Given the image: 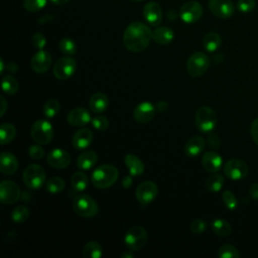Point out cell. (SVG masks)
<instances>
[{
	"label": "cell",
	"instance_id": "obj_45",
	"mask_svg": "<svg viewBox=\"0 0 258 258\" xmlns=\"http://www.w3.org/2000/svg\"><path fill=\"white\" fill-rule=\"evenodd\" d=\"M28 154L33 159H40L44 156V149L40 144H34L28 148Z\"/></svg>",
	"mask_w": 258,
	"mask_h": 258
},
{
	"label": "cell",
	"instance_id": "obj_30",
	"mask_svg": "<svg viewBox=\"0 0 258 258\" xmlns=\"http://www.w3.org/2000/svg\"><path fill=\"white\" fill-rule=\"evenodd\" d=\"M103 255L102 246L96 241L86 243L83 248V256L85 258H100Z\"/></svg>",
	"mask_w": 258,
	"mask_h": 258
},
{
	"label": "cell",
	"instance_id": "obj_46",
	"mask_svg": "<svg viewBox=\"0 0 258 258\" xmlns=\"http://www.w3.org/2000/svg\"><path fill=\"white\" fill-rule=\"evenodd\" d=\"M31 41H32V44L37 48V49H42L44 48V46L46 45V38L45 36L40 33V32H36L32 38H31Z\"/></svg>",
	"mask_w": 258,
	"mask_h": 258
},
{
	"label": "cell",
	"instance_id": "obj_39",
	"mask_svg": "<svg viewBox=\"0 0 258 258\" xmlns=\"http://www.w3.org/2000/svg\"><path fill=\"white\" fill-rule=\"evenodd\" d=\"M59 49L67 55H73L77 51V45L72 38L64 37L59 41Z\"/></svg>",
	"mask_w": 258,
	"mask_h": 258
},
{
	"label": "cell",
	"instance_id": "obj_27",
	"mask_svg": "<svg viewBox=\"0 0 258 258\" xmlns=\"http://www.w3.org/2000/svg\"><path fill=\"white\" fill-rule=\"evenodd\" d=\"M98 160V155L93 150L82 152L77 159V166L83 170H89L95 166Z\"/></svg>",
	"mask_w": 258,
	"mask_h": 258
},
{
	"label": "cell",
	"instance_id": "obj_32",
	"mask_svg": "<svg viewBox=\"0 0 258 258\" xmlns=\"http://www.w3.org/2000/svg\"><path fill=\"white\" fill-rule=\"evenodd\" d=\"M72 186L76 191H83L86 189L88 185V176L86 173L82 171H77L73 174L72 179Z\"/></svg>",
	"mask_w": 258,
	"mask_h": 258
},
{
	"label": "cell",
	"instance_id": "obj_28",
	"mask_svg": "<svg viewBox=\"0 0 258 258\" xmlns=\"http://www.w3.org/2000/svg\"><path fill=\"white\" fill-rule=\"evenodd\" d=\"M211 228L212 231L219 237H228L231 235L232 232V227L230 223L220 218H217L212 221Z\"/></svg>",
	"mask_w": 258,
	"mask_h": 258
},
{
	"label": "cell",
	"instance_id": "obj_8",
	"mask_svg": "<svg viewBox=\"0 0 258 258\" xmlns=\"http://www.w3.org/2000/svg\"><path fill=\"white\" fill-rule=\"evenodd\" d=\"M210 57L201 51L192 53L186 62V70L189 76L197 78L204 75L210 67Z\"/></svg>",
	"mask_w": 258,
	"mask_h": 258
},
{
	"label": "cell",
	"instance_id": "obj_42",
	"mask_svg": "<svg viewBox=\"0 0 258 258\" xmlns=\"http://www.w3.org/2000/svg\"><path fill=\"white\" fill-rule=\"evenodd\" d=\"M92 126L100 131H104L106 129H108L109 127V121L108 118L103 116V115H97L92 119Z\"/></svg>",
	"mask_w": 258,
	"mask_h": 258
},
{
	"label": "cell",
	"instance_id": "obj_18",
	"mask_svg": "<svg viewBox=\"0 0 258 258\" xmlns=\"http://www.w3.org/2000/svg\"><path fill=\"white\" fill-rule=\"evenodd\" d=\"M155 110L156 108L150 102H141L135 107L133 117L139 123H147L154 117Z\"/></svg>",
	"mask_w": 258,
	"mask_h": 258
},
{
	"label": "cell",
	"instance_id": "obj_4",
	"mask_svg": "<svg viewBox=\"0 0 258 258\" xmlns=\"http://www.w3.org/2000/svg\"><path fill=\"white\" fill-rule=\"evenodd\" d=\"M74 212L83 218H93L99 212V207L95 200L88 195H79L73 202Z\"/></svg>",
	"mask_w": 258,
	"mask_h": 258
},
{
	"label": "cell",
	"instance_id": "obj_20",
	"mask_svg": "<svg viewBox=\"0 0 258 258\" xmlns=\"http://www.w3.org/2000/svg\"><path fill=\"white\" fill-rule=\"evenodd\" d=\"M223 159L219 153L215 151H208L204 153L202 157V165L204 168L211 173L218 172L222 167Z\"/></svg>",
	"mask_w": 258,
	"mask_h": 258
},
{
	"label": "cell",
	"instance_id": "obj_40",
	"mask_svg": "<svg viewBox=\"0 0 258 258\" xmlns=\"http://www.w3.org/2000/svg\"><path fill=\"white\" fill-rule=\"evenodd\" d=\"M222 200L226 208L230 211H234L238 207V200L231 190H225L222 194Z\"/></svg>",
	"mask_w": 258,
	"mask_h": 258
},
{
	"label": "cell",
	"instance_id": "obj_56",
	"mask_svg": "<svg viewBox=\"0 0 258 258\" xmlns=\"http://www.w3.org/2000/svg\"><path fill=\"white\" fill-rule=\"evenodd\" d=\"M4 68H5L4 60H3V58H1V59H0V74H3V73H4Z\"/></svg>",
	"mask_w": 258,
	"mask_h": 258
},
{
	"label": "cell",
	"instance_id": "obj_5",
	"mask_svg": "<svg viewBox=\"0 0 258 258\" xmlns=\"http://www.w3.org/2000/svg\"><path fill=\"white\" fill-rule=\"evenodd\" d=\"M45 171L38 164H30L23 171V182L31 189L40 188L45 183Z\"/></svg>",
	"mask_w": 258,
	"mask_h": 258
},
{
	"label": "cell",
	"instance_id": "obj_47",
	"mask_svg": "<svg viewBox=\"0 0 258 258\" xmlns=\"http://www.w3.org/2000/svg\"><path fill=\"white\" fill-rule=\"evenodd\" d=\"M250 133L253 141L258 145V118L253 120L250 127Z\"/></svg>",
	"mask_w": 258,
	"mask_h": 258
},
{
	"label": "cell",
	"instance_id": "obj_22",
	"mask_svg": "<svg viewBox=\"0 0 258 258\" xmlns=\"http://www.w3.org/2000/svg\"><path fill=\"white\" fill-rule=\"evenodd\" d=\"M18 168L17 158L11 153L4 151L0 157V171L3 174H13Z\"/></svg>",
	"mask_w": 258,
	"mask_h": 258
},
{
	"label": "cell",
	"instance_id": "obj_33",
	"mask_svg": "<svg viewBox=\"0 0 258 258\" xmlns=\"http://www.w3.org/2000/svg\"><path fill=\"white\" fill-rule=\"evenodd\" d=\"M224 184V177L219 173H213L207 180H206V188L211 192H217L221 190Z\"/></svg>",
	"mask_w": 258,
	"mask_h": 258
},
{
	"label": "cell",
	"instance_id": "obj_6",
	"mask_svg": "<svg viewBox=\"0 0 258 258\" xmlns=\"http://www.w3.org/2000/svg\"><path fill=\"white\" fill-rule=\"evenodd\" d=\"M30 135L36 143L41 145L47 144L53 137L52 125L47 120H36L31 126Z\"/></svg>",
	"mask_w": 258,
	"mask_h": 258
},
{
	"label": "cell",
	"instance_id": "obj_7",
	"mask_svg": "<svg viewBox=\"0 0 258 258\" xmlns=\"http://www.w3.org/2000/svg\"><path fill=\"white\" fill-rule=\"evenodd\" d=\"M125 245L132 251L142 249L147 242V232L142 226L131 227L124 237Z\"/></svg>",
	"mask_w": 258,
	"mask_h": 258
},
{
	"label": "cell",
	"instance_id": "obj_15",
	"mask_svg": "<svg viewBox=\"0 0 258 258\" xmlns=\"http://www.w3.org/2000/svg\"><path fill=\"white\" fill-rule=\"evenodd\" d=\"M46 160L51 167L56 169H63L70 165L71 155L68 151L60 148H56L48 153Z\"/></svg>",
	"mask_w": 258,
	"mask_h": 258
},
{
	"label": "cell",
	"instance_id": "obj_53",
	"mask_svg": "<svg viewBox=\"0 0 258 258\" xmlns=\"http://www.w3.org/2000/svg\"><path fill=\"white\" fill-rule=\"evenodd\" d=\"M131 251H132V250L129 249V250L123 252V253L121 254V258H132V257H133V254L131 253Z\"/></svg>",
	"mask_w": 258,
	"mask_h": 258
},
{
	"label": "cell",
	"instance_id": "obj_34",
	"mask_svg": "<svg viewBox=\"0 0 258 258\" xmlns=\"http://www.w3.org/2000/svg\"><path fill=\"white\" fill-rule=\"evenodd\" d=\"M18 82L12 76H5L2 79V90L8 95H13L18 91Z\"/></svg>",
	"mask_w": 258,
	"mask_h": 258
},
{
	"label": "cell",
	"instance_id": "obj_19",
	"mask_svg": "<svg viewBox=\"0 0 258 258\" xmlns=\"http://www.w3.org/2000/svg\"><path fill=\"white\" fill-rule=\"evenodd\" d=\"M68 123L74 127H82L92 121L89 111L85 108H75L71 110L67 117Z\"/></svg>",
	"mask_w": 258,
	"mask_h": 258
},
{
	"label": "cell",
	"instance_id": "obj_36",
	"mask_svg": "<svg viewBox=\"0 0 258 258\" xmlns=\"http://www.w3.org/2000/svg\"><path fill=\"white\" fill-rule=\"evenodd\" d=\"M64 180L61 177L58 176H53L51 178L48 179V181L46 182V189L50 192V194H58L60 192L63 188H64Z\"/></svg>",
	"mask_w": 258,
	"mask_h": 258
},
{
	"label": "cell",
	"instance_id": "obj_23",
	"mask_svg": "<svg viewBox=\"0 0 258 258\" xmlns=\"http://www.w3.org/2000/svg\"><path fill=\"white\" fill-rule=\"evenodd\" d=\"M206 146V140L201 136H194L190 137L185 145H184V152L189 157H195L200 155Z\"/></svg>",
	"mask_w": 258,
	"mask_h": 258
},
{
	"label": "cell",
	"instance_id": "obj_2",
	"mask_svg": "<svg viewBox=\"0 0 258 258\" xmlns=\"http://www.w3.org/2000/svg\"><path fill=\"white\" fill-rule=\"evenodd\" d=\"M118 169L110 164H103L98 166L92 173L91 181L94 186L104 189L112 186L118 179Z\"/></svg>",
	"mask_w": 258,
	"mask_h": 258
},
{
	"label": "cell",
	"instance_id": "obj_26",
	"mask_svg": "<svg viewBox=\"0 0 258 258\" xmlns=\"http://www.w3.org/2000/svg\"><path fill=\"white\" fill-rule=\"evenodd\" d=\"M174 37V33L172 29L166 26H160L155 28L152 31V39L161 45H166L169 44Z\"/></svg>",
	"mask_w": 258,
	"mask_h": 258
},
{
	"label": "cell",
	"instance_id": "obj_25",
	"mask_svg": "<svg viewBox=\"0 0 258 258\" xmlns=\"http://www.w3.org/2000/svg\"><path fill=\"white\" fill-rule=\"evenodd\" d=\"M109 105V99L104 93H95L89 100V107L94 113L104 112Z\"/></svg>",
	"mask_w": 258,
	"mask_h": 258
},
{
	"label": "cell",
	"instance_id": "obj_49",
	"mask_svg": "<svg viewBox=\"0 0 258 258\" xmlns=\"http://www.w3.org/2000/svg\"><path fill=\"white\" fill-rule=\"evenodd\" d=\"M249 194L252 199L258 200V183H252L249 188Z\"/></svg>",
	"mask_w": 258,
	"mask_h": 258
},
{
	"label": "cell",
	"instance_id": "obj_43",
	"mask_svg": "<svg viewBox=\"0 0 258 258\" xmlns=\"http://www.w3.org/2000/svg\"><path fill=\"white\" fill-rule=\"evenodd\" d=\"M256 6L255 0H238L237 8L242 13H249L251 12Z\"/></svg>",
	"mask_w": 258,
	"mask_h": 258
},
{
	"label": "cell",
	"instance_id": "obj_35",
	"mask_svg": "<svg viewBox=\"0 0 258 258\" xmlns=\"http://www.w3.org/2000/svg\"><path fill=\"white\" fill-rule=\"evenodd\" d=\"M60 110L59 102L55 99H50L45 102L43 105V114L47 118H53L55 117Z\"/></svg>",
	"mask_w": 258,
	"mask_h": 258
},
{
	"label": "cell",
	"instance_id": "obj_57",
	"mask_svg": "<svg viewBox=\"0 0 258 258\" xmlns=\"http://www.w3.org/2000/svg\"><path fill=\"white\" fill-rule=\"evenodd\" d=\"M132 2H140V1H143V0H130Z\"/></svg>",
	"mask_w": 258,
	"mask_h": 258
},
{
	"label": "cell",
	"instance_id": "obj_16",
	"mask_svg": "<svg viewBox=\"0 0 258 258\" xmlns=\"http://www.w3.org/2000/svg\"><path fill=\"white\" fill-rule=\"evenodd\" d=\"M51 62V54L48 51L39 49L31 58V68L37 74H44L49 70Z\"/></svg>",
	"mask_w": 258,
	"mask_h": 258
},
{
	"label": "cell",
	"instance_id": "obj_44",
	"mask_svg": "<svg viewBox=\"0 0 258 258\" xmlns=\"http://www.w3.org/2000/svg\"><path fill=\"white\" fill-rule=\"evenodd\" d=\"M207 223L202 220V219H195L191 223H190V231L191 233L196 234V235H200L202 233L205 232V230L207 229Z\"/></svg>",
	"mask_w": 258,
	"mask_h": 258
},
{
	"label": "cell",
	"instance_id": "obj_17",
	"mask_svg": "<svg viewBox=\"0 0 258 258\" xmlns=\"http://www.w3.org/2000/svg\"><path fill=\"white\" fill-rule=\"evenodd\" d=\"M143 16L148 24L157 26L162 20V9L157 2H148L143 7Z\"/></svg>",
	"mask_w": 258,
	"mask_h": 258
},
{
	"label": "cell",
	"instance_id": "obj_55",
	"mask_svg": "<svg viewBox=\"0 0 258 258\" xmlns=\"http://www.w3.org/2000/svg\"><path fill=\"white\" fill-rule=\"evenodd\" d=\"M8 69H9V71H10V72L14 73V72H16V70H17V66H16L15 63L11 62V63H9V64H8Z\"/></svg>",
	"mask_w": 258,
	"mask_h": 258
},
{
	"label": "cell",
	"instance_id": "obj_14",
	"mask_svg": "<svg viewBox=\"0 0 258 258\" xmlns=\"http://www.w3.org/2000/svg\"><path fill=\"white\" fill-rule=\"evenodd\" d=\"M158 187L153 181H143L136 188V199L142 205L150 204L157 196Z\"/></svg>",
	"mask_w": 258,
	"mask_h": 258
},
{
	"label": "cell",
	"instance_id": "obj_1",
	"mask_svg": "<svg viewBox=\"0 0 258 258\" xmlns=\"http://www.w3.org/2000/svg\"><path fill=\"white\" fill-rule=\"evenodd\" d=\"M152 38V31L145 23L134 21L130 23L123 34L125 47L132 52H141L148 45Z\"/></svg>",
	"mask_w": 258,
	"mask_h": 258
},
{
	"label": "cell",
	"instance_id": "obj_52",
	"mask_svg": "<svg viewBox=\"0 0 258 258\" xmlns=\"http://www.w3.org/2000/svg\"><path fill=\"white\" fill-rule=\"evenodd\" d=\"M6 109H7V102H6L4 97H1V113H0L1 117L5 114Z\"/></svg>",
	"mask_w": 258,
	"mask_h": 258
},
{
	"label": "cell",
	"instance_id": "obj_51",
	"mask_svg": "<svg viewBox=\"0 0 258 258\" xmlns=\"http://www.w3.org/2000/svg\"><path fill=\"white\" fill-rule=\"evenodd\" d=\"M167 108H168V104H167L166 102H164V101L158 102V103L156 104V109H157L159 112H164V111L167 110Z\"/></svg>",
	"mask_w": 258,
	"mask_h": 258
},
{
	"label": "cell",
	"instance_id": "obj_11",
	"mask_svg": "<svg viewBox=\"0 0 258 258\" xmlns=\"http://www.w3.org/2000/svg\"><path fill=\"white\" fill-rule=\"evenodd\" d=\"M203 15L202 5L195 0L185 2L179 9V16L185 23L191 24L200 20Z\"/></svg>",
	"mask_w": 258,
	"mask_h": 258
},
{
	"label": "cell",
	"instance_id": "obj_48",
	"mask_svg": "<svg viewBox=\"0 0 258 258\" xmlns=\"http://www.w3.org/2000/svg\"><path fill=\"white\" fill-rule=\"evenodd\" d=\"M207 141H208L210 147H212L214 149H217L220 146V138L216 134H210Z\"/></svg>",
	"mask_w": 258,
	"mask_h": 258
},
{
	"label": "cell",
	"instance_id": "obj_9",
	"mask_svg": "<svg viewBox=\"0 0 258 258\" xmlns=\"http://www.w3.org/2000/svg\"><path fill=\"white\" fill-rule=\"evenodd\" d=\"M249 167L245 161L238 158L229 159L224 165L225 175L232 180H240L248 175Z\"/></svg>",
	"mask_w": 258,
	"mask_h": 258
},
{
	"label": "cell",
	"instance_id": "obj_38",
	"mask_svg": "<svg viewBox=\"0 0 258 258\" xmlns=\"http://www.w3.org/2000/svg\"><path fill=\"white\" fill-rule=\"evenodd\" d=\"M28 217H29V211L24 206L16 207L15 209H13L11 213V218L15 223H23L28 219Z\"/></svg>",
	"mask_w": 258,
	"mask_h": 258
},
{
	"label": "cell",
	"instance_id": "obj_3",
	"mask_svg": "<svg viewBox=\"0 0 258 258\" xmlns=\"http://www.w3.org/2000/svg\"><path fill=\"white\" fill-rule=\"evenodd\" d=\"M196 126L197 128L204 133H209L212 132L218 123V118L216 115V112L208 107V106H203L198 109L196 113V118H195Z\"/></svg>",
	"mask_w": 258,
	"mask_h": 258
},
{
	"label": "cell",
	"instance_id": "obj_21",
	"mask_svg": "<svg viewBox=\"0 0 258 258\" xmlns=\"http://www.w3.org/2000/svg\"><path fill=\"white\" fill-rule=\"evenodd\" d=\"M93 141V133L88 128L79 129L72 138L73 146L78 150H83L89 147Z\"/></svg>",
	"mask_w": 258,
	"mask_h": 258
},
{
	"label": "cell",
	"instance_id": "obj_13",
	"mask_svg": "<svg viewBox=\"0 0 258 258\" xmlns=\"http://www.w3.org/2000/svg\"><path fill=\"white\" fill-rule=\"evenodd\" d=\"M20 198L19 186L11 180H3L0 183V200L4 205H12Z\"/></svg>",
	"mask_w": 258,
	"mask_h": 258
},
{
	"label": "cell",
	"instance_id": "obj_10",
	"mask_svg": "<svg viewBox=\"0 0 258 258\" xmlns=\"http://www.w3.org/2000/svg\"><path fill=\"white\" fill-rule=\"evenodd\" d=\"M77 69L75 58L71 56H63L58 58L53 66V75L57 80L64 81L71 78Z\"/></svg>",
	"mask_w": 258,
	"mask_h": 258
},
{
	"label": "cell",
	"instance_id": "obj_29",
	"mask_svg": "<svg viewBox=\"0 0 258 258\" xmlns=\"http://www.w3.org/2000/svg\"><path fill=\"white\" fill-rule=\"evenodd\" d=\"M222 43L221 36L217 32H209L203 38V46L209 52L216 51Z\"/></svg>",
	"mask_w": 258,
	"mask_h": 258
},
{
	"label": "cell",
	"instance_id": "obj_37",
	"mask_svg": "<svg viewBox=\"0 0 258 258\" xmlns=\"http://www.w3.org/2000/svg\"><path fill=\"white\" fill-rule=\"evenodd\" d=\"M218 256L220 258H239L240 253L235 246L230 244H225L220 247L218 251Z\"/></svg>",
	"mask_w": 258,
	"mask_h": 258
},
{
	"label": "cell",
	"instance_id": "obj_24",
	"mask_svg": "<svg viewBox=\"0 0 258 258\" xmlns=\"http://www.w3.org/2000/svg\"><path fill=\"white\" fill-rule=\"evenodd\" d=\"M124 163L129 171V173L132 176H137V175H141L144 172V164L143 162L140 160L139 157H137L134 154L128 153L125 157H124Z\"/></svg>",
	"mask_w": 258,
	"mask_h": 258
},
{
	"label": "cell",
	"instance_id": "obj_41",
	"mask_svg": "<svg viewBox=\"0 0 258 258\" xmlns=\"http://www.w3.org/2000/svg\"><path fill=\"white\" fill-rule=\"evenodd\" d=\"M47 0H23V7L29 12H37L46 5Z\"/></svg>",
	"mask_w": 258,
	"mask_h": 258
},
{
	"label": "cell",
	"instance_id": "obj_50",
	"mask_svg": "<svg viewBox=\"0 0 258 258\" xmlns=\"http://www.w3.org/2000/svg\"><path fill=\"white\" fill-rule=\"evenodd\" d=\"M132 183H133V179L129 175L124 176V178L122 179V185L124 188H129L132 185Z\"/></svg>",
	"mask_w": 258,
	"mask_h": 258
},
{
	"label": "cell",
	"instance_id": "obj_54",
	"mask_svg": "<svg viewBox=\"0 0 258 258\" xmlns=\"http://www.w3.org/2000/svg\"><path fill=\"white\" fill-rule=\"evenodd\" d=\"M52 3H54L55 5H63L66 3H68L70 0H50Z\"/></svg>",
	"mask_w": 258,
	"mask_h": 258
},
{
	"label": "cell",
	"instance_id": "obj_12",
	"mask_svg": "<svg viewBox=\"0 0 258 258\" xmlns=\"http://www.w3.org/2000/svg\"><path fill=\"white\" fill-rule=\"evenodd\" d=\"M210 11L220 19H228L235 12V6L231 0H209Z\"/></svg>",
	"mask_w": 258,
	"mask_h": 258
},
{
	"label": "cell",
	"instance_id": "obj_31",
	"mask_svg": "<svg viewBox=\"0 0 258 258\" xmlns=\"http://www.w3.org/2000/svg\"><path fill=\"white\" fill-rule=\"evenodd\" d=\"M16 136V128L10 123H3L0 127V142L2 145L10 143Z\"/></svg>",
	"mask_w": 258,
	"mask_h": 258
}]
</instances>
